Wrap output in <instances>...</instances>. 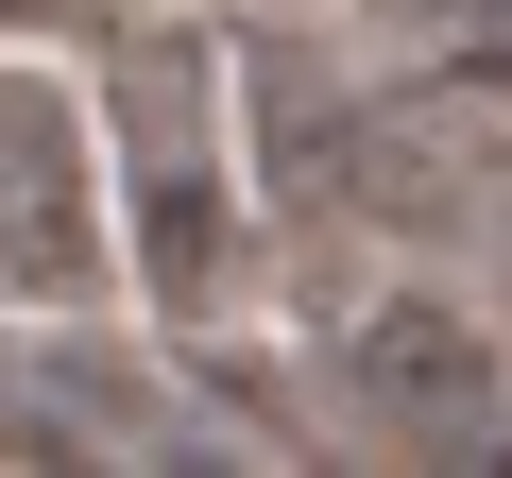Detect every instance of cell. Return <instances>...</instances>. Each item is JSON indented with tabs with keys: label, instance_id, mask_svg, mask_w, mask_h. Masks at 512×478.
<instances>
[{
	"label": "cell",
	"instance_id": "277c9868",
	"mask_svg": "<svg viewBox=\"0 0 512 478\" xmlns=\"http://www.w3.org/2000/svg\"><path fill=\"white\" fill-rule=\"evenodd\" d=\"M359 18H393L444 86H512V0H359Z\"/></svg>",
	"mask_w": 512,
	"mask_h": 478
},
{
	"label": "cell",
	"instance_id": "3957f363",
	"mask_svg": "<svg viewBox=\"0 0 512 478\" xmlns=\"http://www.w3.org/2000/svg\"><path fill=\"white\" fill-rule=\"evenodd\" d=\"M325 359H342V410L376 444H410V461H461V444L512 427V342L461 291H359L325 325Z\"/></svg>",
	"mask_w": 512,
	"mask_h": 478
},
{
	"label": "cell",
	"instance_id": "5b68a950",
	"mask_svg": "<svg viewBox=\"0 0 512 478\" xmlns=\"http://www.w3.org/2000/svg\"><path fill=\"white\" fill-rule=\"evenodd\" d=\"M0 18H18V0H0Z\"/></svg>",
	"mask_w": 512,
	"mask_h": 478
},
{
	"label": "cell",
	"instance_id": "6da1fadb",
	"mask_svg": "<svg viewBox=\"0 0 512 478\" xmlns=\"http://www.w3.org/2000/svg\"><path fill=\"white\" fill-rule=\"evenodd\" d=\"M103 205H120V291L154 325H205L256 257V154H239V35H120L103 86Z\"/></svg>",
	"mask_w": 512,
	"mask_h": 478
},
{
	"label": "cell",
	"instance_id": "7a4b0ae2",
	"mask_svg": "<svg viewBox=\"0 0 512 478\" xmlns=\"http://www.w3.org/2000/svg\"><path fill=\"white\" fill-rule=\"evenodd\" d=\"M0 308L18 325H86L120 308V205H103V120L69 69L0 52Z\"/></svg>",
	"mask_w": 512,
	"mask_h": 478
}]
</instances>
